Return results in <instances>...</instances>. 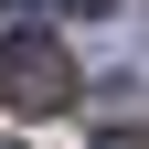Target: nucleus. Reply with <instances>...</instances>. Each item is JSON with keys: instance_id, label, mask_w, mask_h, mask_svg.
<instances>
[{"instance_id": "4", "label": "nucleus", "mask_w": 149, "mask_h": 149, "mask_svg": "<svg viewBox=\"0 0 149 149\" xmlns=\"http://www.w3.org/2000/svg\"><path fill=\"white\" fill-rule=\"evenodd\" d=\"M0 149H22V139H0Z\"/></svg>"}, {"instance_id": "1", "label": "nucleus", "mask_w": 149, "mask_h": 149, "mask_svg": "<svg viewBox=\"0 0 149 149\" xmlns=\"http://www.w3.org/2000/svg\"><path fill=\"white\" fill-rule=\"evenodd\" d=\"M0 96L22 107V117H64V107H74V53L32 22L22 0L0 11Z\"/></svg>"}, {"instance_id": "3", "label": "nucleus", "mask_w": 149, "mask_h": 149, "mask_svg": "<svg viewBox=\"0 0 149 149\" xmlns=\"http://www.w3.org/2000/svg\"><path fill=\"white\" fill-rule=\"evenodd\" d=\"M64 11H74V22H96V11H117V0H64Z\"/></svg>"}, {"instance_id": "2", "label": "nucleus", "mask_w": 149, "mask_h": 149, "mask_svg": "<svg viewBox=\"0 0 149 149\" xmlns=\"http://www.w3.org/2000/svg\"><path fill=\"white\" fill-rule=\"evenodd\" d=\"M96 149H149V128H107V139H96Z\"/></svg>"}]
</instances>
